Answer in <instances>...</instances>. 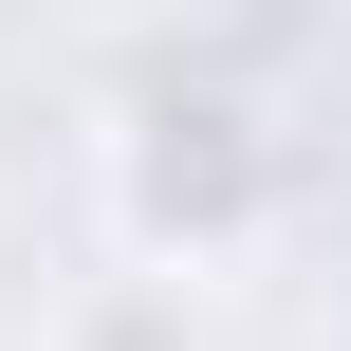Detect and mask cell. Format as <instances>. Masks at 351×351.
I'll return each instance as SVG.
<instances>
[{"label": "cell", "instance_id": "cell-1", "mask_svg": "<svg viewBox=\"0 0 351 351\" xmlns=\"http://www.w3.org/2000/svg\"><path fill=\"white\" fill-rule=\"evenodd\" d=\"M111 204H130V241H148V259H222V241L278 204V130H259V93L167 74V93L130 111V148H111Z\"/></svg>", "mask_w": 351, "mask_h": 351}, {"label": "cell", "instance_id": "cell-2", "mask_svg": "<svg viewBox=\"0 0 351 351\" xmlns=\"http://www.w3.org/2000/svg\"><path fill=\"white\" fill-rule=\"evenodd\" d=\"M74 351H204V333H185V278H167V296H93Z\"/></svg>", "mask_w": 351, "mask_h": 351}]
</instances>
